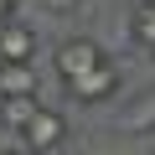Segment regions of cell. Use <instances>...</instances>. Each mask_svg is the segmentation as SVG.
<instances>
[{
	"label": "cell",
	"mask_w": 155,
	"mask_h": 155,
	"mask_svg": "<svg viewBox=\"0 0 155 155\" xmlns=\"http://www.w3.org/2000/svg\"><path fill=\"white\" fill-rule=\"evenodd\" d=\"M129 36H134L140 47L155 52V0H140V5H134V16H129Z\"/></svg>",
	"instance_id": "52a82bcc"
},
{
	"label": "cell",
	"mask_w": 155,
	"mask_h": 155,
	"mask_svg": "<svg viewBox=\"0 0 155 155\" xmlns=\"http://www.w3.org/2000/svg\"><path fill=\"white\" fill-rule=\"evenodd\" d=\"M67 93L78 98V104H104V98H114L119 93V67L104 57L93 72H83V78H72V83H67Z\"/></svg>",
	"instance_id": "3957f363"
},
{
	"label": "cell",
	"mask_w": 155,
	"mask_h": 155,
	"mask_svg": "<svg viewBox=\"0 0 155 155\" xmlns=\"http://www.w3.org/2000/svg\"><path fill=\"white\" fill-rule=\"evenodd\" d=\"M36 57V31L26 21H0V62H31Z\"/></svg>",
	"instance_id": "277c9868"
},
{
	"label": "cell",
	"mask_w": 155,
	"mask_h": 155,
	"mask_svg": "<svg viewBox=\"0 0 155 155\" xmlns=\"http://www.w3.org/2000/svg\"><path fill=\"white\" fill-rule=\"evenodd\" d=\"M26 93H36L31 62H0V98H26Z\"/></svg>",
	"instance_id": "5b68a950"
},
{
	"label": "cell",
	"mask_w": 155,
	"mask_h": 155,
	"mask_svg": "<svg viewBox=\"0 0 155 155\" xmlns=\"http://www.w3.org/2000/svg\"><path fill=\"white\" fill-rule=\"evenodd\" d=\"M47 5H52V11H72L78 0H47Z\"/></svg>",
	"instance_id": "9c48e42d"
},
{
	"label": "cell",
	"mask_w": 155,
	"mask_h": 155,
	"mask_svg": "<svg viewBox=\"0 0 155 155\" xmlns=\"http://www.w3.org/2000/svg\"><path fill=\"white\" fill-rule=\"evenodd\" d=\"M41 104H36V93H26V98H0V129H11V134H21L26 124H31V114H36Z\"/></svg>",
	"instance_id": "8992f818"
},
{
	"label": "cell",
	"mask_w": 155,
	"mask_h": 155,
	"mask_svg": "<svg viewBox=\"0 0 155 155\" xmlns=\"http://www.w3.org/2000/svg\"><path fill=\"white\" fill-rule=\"evenodd\" d=\"M62 140H67V119L57 109H36L31 124L21 129V150L26 155H52V150H62Z\"/></svg>",
	"instance_id": "6da1fadb"
},
{
	"label": "cell",
	"mask_w": 155,
	"mask_h": 155,
	"mask_svg": "<svg viewBox=\"0 0 155 155\" xmlns=\"http://www.w3.org/2000/svg\"><path fill=\"white\" fill-rule=\"evenodd\" d=\"M16 5L21 0H0V21H16Z\"/></svg>",
	"instance_id": "ba28073f"
},
{
	"label": "cell",
	"mask_w": 155,
	"mask_h": 155,
	"mask_svg": "<svg viewBox=\"0 0 155 155\" xmlns=\"http://www.w3.org/2000/svg\"><path fill=\"white\" fill-rule=\"evenodd\" d=\"M11 155H26V150H11Z\"/></svg>",
	"instance_id": "30bf717a"
},
{
	"label": "cell",
	"mask_w": 155,
	"mask_h": 155,
	"mask_svg": "<svg viewBox=\"0 0 155 155\" xmlns=\"http://www.w3.org/2000/svg\"><path fill=\"white\" fill-rule=\"evenodd\" d=\"M98 62H104V47L88 41V36H72V41L57 47V78H62V83H72V78H83V72H93Z\"/></svg>",
	"instance_id": "7a4b0ae2"
}]
</instances>
